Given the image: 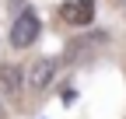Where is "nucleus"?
<instances>
[{"instance_id": "obj_1", "label": "nucleus", "mask_w": 126, "mask_h": 119, "mask_svg": "<svg viewBox=\"0 0 126 119\" xmlns=\"http://www.w3.org/2000/svg\"><path fill=\"white\" fill-rule=\"evenodd\" d=\"M39 28H42V25H39V14L25 7L18 18L11 21V46H14V49H28L32 42L39 39Z\"/></svg>"}, {"instance_id": "obj_2", "label": "nucleus", "mask_w": 126, "mask_h": 119, "mask_svg": "<svg viewBox=\"0 0 126 119\" xmlns=\"http://www.w3.org/2000/svg\"><path fill=\"white\" fill-rule=\"evenodd\" d=\"M60 18L67 25H91L94 21V0H67L60 7Z\"/></svg>"}, {"instance_id": "obj_3", "label": "nucleus", "mask_w": 126, "mask_h": 119, "mask_svg": "<svg viewBox=\"0 0 126 119\" xmlns=\"http://www.w3.org/2000/svg\"><path fill=\"white\" fill-rule=\"evenodd\" d=\"M56 60L53 56H42L35 67H32V74H28V84H32V91H46V88L53 84V77H56Z\"/></svg>"}, {"instance_id": "obj_4", "label": "nucleus", "mask_w": 126, "mask_h": 119, "mask_svg": "<svg viewBox=\"0 0 126 119\" xmlns=\"http://www.w3.org/2000/svg\"><path fill=\"white\" fill-rule=\"evenodd\" d=\"M21 91V67H14V63H4L0 67V95H18Z\"/></svg>"}, {"instance_id": "obj_5", "label": "nucleus", "mask_w": 126, "mask_h": 119, "mask_svg": "<svg viewBox=\"0 0 126 119\" xmlns=\"http://www.w3.org/2000/svg\"><path fill=\"white\" fill-rule=\"evenodd\" d=\"M7 4H11V7H21V0H7Z\"/></svg>"}, {"instance_id": "obj_6", "label": "nucleus", "mask_w": 126, "mask_h": 119, "mask_svg": "<svg viewBox=\"0 0 126 119\" xmlns=\"http://www.w3.org/2000/svg\"><path fill=\"white\" fill-rule=\"evenodd\" d=\"M0 119H7V112H4V102H0Z\"/></svg>"}, {"instance_id": "obj_7", "label": "nucleus", "mask_w": 126, "mask_h": 119, "mask_svg": "<svg viewBox=\"0 0 126 119\" xmlns=\"http://www.w3.org/2000/svg\"><path fill=\"white\" fill-rule=\"evenodd\" d=\"M119 4H123V7H126V0H119Z\"/></svg>"}]
</instances>
